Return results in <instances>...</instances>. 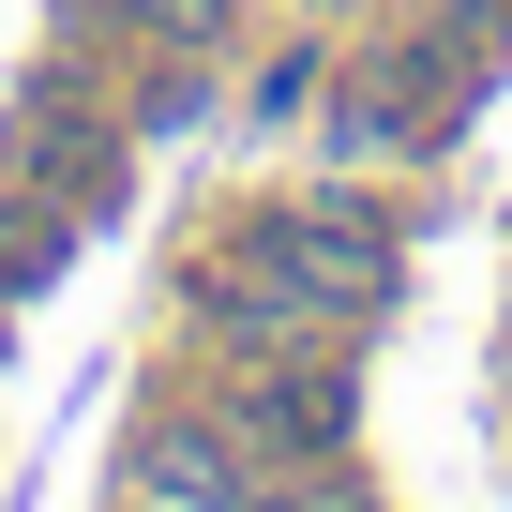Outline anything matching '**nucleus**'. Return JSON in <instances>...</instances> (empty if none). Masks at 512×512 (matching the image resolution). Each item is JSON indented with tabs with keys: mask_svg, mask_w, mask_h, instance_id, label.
Returning <instances> with one entry per match:
<instances>
[{
	"mask_svg": "<svg viewBox=\"0 0 512 512\" xmlns=\"http://www.w3.org/2000/svg\"><path fill=\"white\" fill-rule=\"evenodd\" d=\"M241 422H256V452H332L347 437V362H317V332H287V347H256V377H241Z\"/></svg>",
	"mask_w": 512,
	"mask_h": 512,
	"instance_id": "f03ea898",
	"label": "nucleus"
},
{
	"mask_svg": "<svg viewBox=\"0 0 512 512\" xmlns=\"http://www.w3.org/2000/svg\"><path fill=\"white\" fill-rule=\"evenodd\" d=\"M256 512H362L332 467H272V482H256Z\"/></svg>",
	"mask_w": 512,
	"mask_h": 512,
	"instance_id": "7ed1b4c3",
	"label": "nucleus"
},
{
	"mask_svg": "<svg viewBox=\"0 0 512 512\" xmlns=\"http://www.w3.org/2000/svg\"><path fill=\"white\" fill-rule=\"evenodd\" d=\"M287 452H256V422H151L136 437V512H256Z\"/></svg>",
	"mask_w": 512,
	"mask_h": 512,
	"instance_id": "f257e3e1",
	"label": "nucleus"
}]
</instances>
